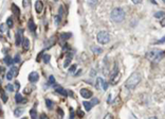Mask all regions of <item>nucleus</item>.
Returning <instances> with one entry per match:
<instances>
[{"label":"nucleus","mask_w":165,"mask_h":119,"mask_svg":"<svg viewBox=\"0 0 165 119\" xmlns=\"http://www.w3.org/2000/svg\"><path fill=\"white\" fill-rule=\"evenodd\" d=\"M1 99H2V101L3 102H6L7 101V97H6V95H5V92L1 89Z\"/></svg>","instance_id":"nucleus-30"},{"label":"nucleus","mask_w":165,"mask_h":119,"mask_svg":"<svg viewBox=\"0 0 165 119\" xmlns=\"http://www.w3.org/2000/svg\"><path fill=\"white\" fill-rule=\"evenodd\" d=\"M91 51L94 53V54H101L102 52H103V49L102 48H100V47H98V46H91Z\"/></svg>","instance_id":"nucleus-15"},{"label":"nucleus","mask_w":165,"mask_h":119,"mask_svg":"<svg viewBox=\"0 0 165 119\" xmlns=\"http://www.w3.org/2000/svg\"><path fill=\"white\" fill-rule=\"evenodd\" d=\"M59 19H60L59 16H55V24H56V26L59 24Z\"/></svg>","instance_id":"nucleus-40"},{"label":"nucleus","mask_w":165,"mask_h":119,"mask_svg":"<svg viewBox=\"0 0 165 119\" xmlns=\"http://www.w3.org/2000/svg\"><path fill=\"white\" fill-rule=\"evenodd\" d=\"M54 83H55L54 75H50V76H49V84H54Z\"/></svg>","instance_id":"nucleus-31"},{"label":"nucleus","mask_w":165,"mask_h":119,"mask_svg":"<svg viewBox=\"0 0 165 119\" xmlns=\"http://www.w3.org/2000/svg\"><path fill=\"white\" fill-rule=\"evenodd\" d=\"M42 55H45V54H43V51H41V52L37 55V57H36V62H40V58H41Z\"/></svg>","instance_id":"nucleus-36"},{"label":"nucleus","mask_w":165,"mask_h":119,"mask_svg":"<svg viewBox=\"0 0 165 119\" xmlns=\"http://www.w3.org/2000/svg\"><path fill=\"white\" fill-rule=\"evenodd\" d=\"M23 114V108H21V107H17V108H15V110H14V115L16 116V117H19V116H21Z\"/></svg>","instance_id":"nucleus-21"},{"label":"nucleus","mask_w":165,"mask_h":119,"mask_svg":"<svg viewBox=\"0 0 165 119\" xmlns=\"http://www.w3.org/2000/svg\"><path fill=\"white\" fill-rule=\"evenodd\" d=\"M46 105H47V107L48 108H52L53 107V102H52L51 100H49V99H46Z\"/></svg>","instance_id":"nucleus-27"},{"label":"nucleus","mask_w":165,"mask_h":119,"mask_svg":"<svg viewBox=\"0 0 165 119\" xmlns=\"http://www.w3.org/2000/svg\"><path fill=\"white\" fill-rule=\"evenodd\" d=\"M50 58H51V55L50 54H45V55H43V62H45L46 64H48L49 62H50Z\"/></svg>","instance_id":"nucleus-28"},{"label":"nucleus","mask_w":165,"mask_h":119,"mask_svg":"<svg viewBox=\"0 0 165 119\" xmlns=\"http://www.w3.org/2000/svg\"><path fill=\"white\" fill-rule=\"evenodd\" d=\"M42 8H43V4H42V2L41 1H36L35 2V11H36V13H41L42 12Z\"/></svg>","instance_id":"nucleus-12"},{"label":"nucleus","mask_w":165,"mask_h":119,"mask_svg":"<svg viewBox=\"0 0 165 119\" xmlns=\"http://www.w3.org/2000/svg\"><path fill=\"white\" fill-rule=\"evenodd\" d=\"M54 87H55V91L57 92V94H60V95H64V96H67L68 95V91H66L64 88H62L60 86H57V85H54Z\"/></svg>","instance_id":"nucleus-14"},{"label":"nucleus","mask_w":165,"mask_h":119,"mask_svg":"<svg viewBox=\"0 0 165 119\" xmlns=\"http://www.w3.org/2000/svg\"><path fill=\"white\" fill-rule=\"evenodd\" d=\"M81 96L83 97V98H85V99H89V98H91L92 97V91L90 90V89H87V88H82L81 89Z\"/></svg>","instance_id":"nucleus-9"},{"label":"nucleus","mask_w":165,"mask_h":119,"mask_svg":"<svg viewBox=\"0 0 165 119\" xmlns=\"http://www.w3.org/2000/svg\"><path fill=\"white\" fill-rule=\"evenodd\" d=\"M111 20H113L114 22H122L124 19H125V12L123 8H121V7H115L112 10L111 12Z\"/></svg>","instance_id":"nucleus-3"},{"label":"nucleus","mask_w":165,"mask_h":119,"mask_svg":"<svg viewBox=\"0 0 165 119\" xmlns=\"http://www.w3.org/2000/svg\"><path fill=\"white\" fill-rule=\"evenodd\" d=\"M57 110H58V114H59L60 116H62V117H63V116H64V112H63V109H60V108H58Z\"/></svg>","instance_id":"nucleus-45"},{"label":"nucleus","mask_w":165,"mask_h":119,"mask_svg":"<svg viewBox=\"0 0 165 119\" xmlns=\"http://www.w3.org/2000/svg\"><path fill=\"white\" fill-rule=\"evenodd\" d=\"M15 87H16V88H19V87H20L19 82H16V83H15Z\"/></svg>","instance_id":"nucleus-47"},{"label":"nucleus","mask_w":165,"mask_h":119,"mask_svg":"<svg viewBox=\"0 0 165 119\" xmlns=\"http://www.w3.org/2000/svg\"><path fill=\"white\" fill-rule=\"evenodd\" d=\"M30 115H31V118L32 119H38L37 118V112L35 109H31L30 110Z\"/></svg>","instance_id":"nucleus-25"},{"label":"nucleus","mask_w":165,"mask_h":119,"mask_svg":"<svg viewBox=\"0 0 165 119\" xmlns=\"http://www.w3.org/2000/svg\"><path fill=\"white\" fill-rule=\"evenodd\" d=\"M98 3V0H88V4L91 6V7H94Z\"/></svg>","instance_id":"nucleus-29"},{"label":"nucleus","mask_w":165,"mask_h":119,"mask_svg":"<svg viewBox=\"0 0 165 119\" xmlns=\"http://www.w3.org/2000/svg\"><path fill=\"white\" fill-rule=\"evenodd\" d=\"M163 42H165V36H164V37H162L161 39L157 40L156 42H153V44H163Z\"/></svg>","instance_id":"nucleus-35"},{"label":"nucleus","mask_w":165,"mask_h":119,"mask_svg":"<svg viewBox=\"0 0 165 119\" xmlns=\"http://www.w3.org/2000/svg\"><path fill=\"white\" fill-rule=\"evenodd\" d=\"M15 100H16L17 103H25V101H27L21 96V94H19V92H17L15 95Z\"/></svg>","instance_id":"nucleus-11"},{"label":"nucleus","mask_w":165,"mask_h":119,"mask_svg":"<svg viewBox=\"0 0 165 119\" xmlns=\"http://www.w3.org/2000/svg\"><path fill=\"white\" fill-rule=\"evenodd\" d=\"M119 78H120V70H119V68H118V64L115 63L113 69H112L111 75H110V81H111V83H112V84L118 83Z\"/></svg>","instance_id":"nucleus-5"},{"label":"nucleus","mask_w":165,"mask_h":119,"mask_svg":"<svg viewBox=\"0 0 165 119\" xmlns=\"http://www.w3.org/2000/svg\"><path fill=\"white\" fill-rule=\"evenodd\" d=\"M164 55L165 52H163L162 50H151L146 53V57L153 63H159Z\"/></svg>","instance_id":"nucleus-2"},{"label":"nucleus","mask_w":165,"mask_h":119,"mask_svg":"<svg viewBox=\"0 0 165 119\" xmlns=\"http://www.w3.org/2000/svg\"><path fill=\"white\" fill-rule=\"evenodd\" d=\"M96 88L103 89V90H107L108 83L105 80H103L102 78H98V80H96Z\"/></svg>","instance_id":"nucleus-6"},{"label":"nucleus","mask_w":165,"mask_h":119,"mask_svg":"<svg viewBox=\"0 0 165 119\" xmlns=\"http://www.w3.org/2000/svg\"><path fill=\"white\" fill-rule=\"evenodd\" d=\"M96 39H98V41L100 42V44L106 45L110 40V35H109V33L107 31H101L96 35Z\"/></svg>","instance_id":"nucleus-4"},{"label":"nucleus","mask_w":165,"mask_h":119,"mask_svg":"<svg viewBox=\"0 0 165 119\" xmlns=\"http://www.w3.org/2000/svg\"><path fill=\"white\" fill-rule=\"evenodd\" d=\"M163 2H164V3H165V0H163Z\"/></svg>","instance_id":"nucleus-52"},{"label":"nucleus","mask_w":165,"mask_h":119,"mask_svg":"<svg viewBox=\"0 0 165 119\" xmlns=\"http://www.w3.org/2000/svg\"><path fill=\"white\" fill-rule=\"evenodd\" d=\"M91 103H92V105L99 104V103H100V100H99L98 98H93V99H92V101H91Z\"/></svg>","instance_id":"nucleus-32"},{"label":"nucleus","mask_w":165,"mask_h":119,"mask_svg":"<svg viewBox=\"0 0 165 119\" xmlns=\"http://www.w3.org/2000/svg\"><path fill=\"white\" fill-rule=\"evenodd\" d=\"M70 115H71V116H70V119H74V118H75V114H74V110H73L72 107L70 108Z\"/></svg>","instance_id":"nucleus-34"},{"label":"nucleus","mask_w":165,"mask_h":119,"mask_svg":"<svg viewBox=\"0 0 165 119\" xmlns=\"http://www.w3.org/2000/svg\"><path fill=\"white\" fill-rule=\"evenodd\" d=\"M161 24L163 26V27H165V17H164V20H162V21H161Z\"/></svg>","instance_id":"nucleus-48"},{"label":"nucleus","mask_w":165,"mask_h":119,"mask_svg":"<svg viewBox=\"0 0 165 119\" xmlns=\"http://www.w3.org/2000/svg\"><path fill=\"white\" fill-rule=\"evenodd\" d=\"M140 82H141V73L133 72V73L130 74V76L125 82L126 88H128V89H134L137 87V85Z\"/></svg>","instance_id":"nucleus-1"},{"label":"nucleus","mask_w":165,"mask_h":119,"mask_svg":"<svg viewBox=\"0 0 165 119\" xmlns=\"http://www.w3.org/2000/svg\"><path fill=\"white\" fill-rule=\"evenodd\" d=\"M149 119H158V118H157V117H156V116H152V117H150Z\"/></svg>","instance_id":"nucleus-50"},{"label":"nucleus","mask_w":165,"mask_h":119,"mask_svg":"<svg viewBox=\"0 0 165 119\" xmlns=\"http://www.w3.org/2000/svg\"><path fill=\"white\" fill-rule=\"evenodd\" d=\"M47 42H49V45H48L46 48H47V49H49L50 47H52V46H53V45L55 44V37H51Z\"/></svg>","instance_id":"nucleus-23"},{"label":"nucleus","mask_w":165,"mask_h":119,"mask_svg":"<svg viewBox=\"0 0 165 119\" xmlns=\"http://www.w3.org/2000/svg\"><path fill=\"white\" fill-rule=\"evenodd\" d=\"M22 35H23V30L22 29L17 31V33H16V45L17 46H19V45L22 44V41L24 39V38H22Z\"/></svg>","instance_id":"nucleus-8"},{"label":"nucleus","mask_w":165,"mask_h":119,"mask_svg":"<svg viewBox=\"0 0 165 119\" xmlns=\"http://www.w3.org/2000/svg\"><path fill=\"white\" fill-rule=\"evenodd\" d=\"M75 69H76V65H72V66L70 67V72H73Z\"/></svg>","instance_id":"nucleus-42"},{"label":"nucleus","mask_w":165,"mask_h":119,"mask_svg":"<svg viewBox=\"0 0 165 119\" xmlns=\"http://www.w3.org/2000/svg\"><path fill=\"white\" fill-rule=\"evenodd\" d=\"M71 36H72V33H70V32L62 33V34H60V38H62V40H67L68 38H70Z\"/></svg>","instance_id":"nucleus-18"},{"label":"nucleus","mask_w":165,"mask_h":119,"mask_svg":"<svg viewBox=\"0 0 165 119\" xmlns=\"http://www.w3.org/2000/svg\"><path fill=\"white\" fill-rule=\"evenodd\" d=\"M83 105H84V107H85V109L87 110V112H89V110L91 109V107H92V103L89 102V101H84Z\"/></svg>","instance_id":"nucleus-19"},{"label":"nucleus","mask_w":165,"mask_h":119,"mask_svg":"<svg viewBox=\"0 0 165 119\" xmlns=\"http://www.w3.org/2000/svg\"><path fill=\"white\" fill-rule=\"evenodd\" d=\"M131 119H135V117H134V115H133V114H131Z\"/></svg>","instance_id":"nucleus-51"},{"label":"nucleus","mask_w":165,"mask_h":119,"mask_svg":"<svg viewBox=\"0 0 165 119\" xmlns=\"http://www.w3.org/2000/svg\"><path fill=\"white\" fill-rule=\"evenodd\" d=\"M40 119H49V118H48V116H47L46 114H43V113H42V114L40 115Z\"/></svg>","instance_id":"nucleus-43"},{"label":"nucleus","mask_w":165,"mask_h":119,"mask_svg":"<svg viewBox=\"0 0 165 119\" xmlns=\"http://www.w3.org/2000/svg\"><path fill=\"white\" fill-rule=\"evenodd\" d=\"M18 74V68L17 67H11V69H10V71H8L7 73H6V79L7 80H12L13 78H15V76Z\"/></svg>","instance_id":"nucleus-7"},{"label":"nucleus","mask_w":165,"mask_h":119,"mask_svg":"<svg viewBox=\"0 0 165 119\" xmlns=\"http://www.w3.org/2000/svg\"><path fill=\"white\" fill-rule=\"evenodd\" d=\"M39 80V74L36 72V71H33V72H31L30 74H29V81L31 82V83H35V82H37Z\"/></svg>","instance_id":"nucleus-10"},{"label":"nucleus","mask_w":165,"mask_h":119,"mask_svg":"<svg viewBox=\"0 0 165 119\" xmlns=\"http://www.w3.org/2000/svg\"><path fill=\"white\" fill-rule=\"evenodd\" d=\"M22 47L25 51H28L29 48H30V39L29 38H24L23 41H22Z\"/></svg>","instance_id":"nucleus-16"},{"label":"nucleus","mask_w":165,"mask_h":119,"mask_svg":"<svg viewBox=\"0 0 165 119\" xmlns=\"http://www.w3.org/2000/svg\"><path fill=\"white\" fill-rule=\"evenodd\" d=\"M6 89L10 90V91H13V90H14V86H13L12 84H7V85H6Z\"/></svg>","instance_id":"nucleus-33"},{"label":"nucleus","mask_w":165,"mask_h":119,"mask_svg":"<svg viewBox=\"0 0 165 119\" xmlns=\"http://www.w3.org/2000/svg\"><path fill=\"white\" fill-rule=\"evenodd\" d=\"M71 60H72V55L69 53L68 55H67V58H66V62H65V64H64V67L65 68H67L68 66H69V64H70V62H71Z\"/></svg>","instance_id":"nucleus-22"},{"label":"nucleus","mask_w":165,"mask_h":119,"mask_svg":"<svg viewBox=\"0 0 165 119\" xmlns=\"http://www.w3.org/2000/svg\"><path fill=\"white\" fill-rule=\"evenodd\" d=\"M27 5H29V0H23V6L25 7Z\"/></svg>","instance_id":"nucleus-44"},{"label":"nucleus","mask_w":165,"mask_h":119,"mask_svg":"<svg viewBox=\"0 0 165 119\" xmlns=\"http://www.w3.org/2000/svg\"><path fill=\"white\" fill-rule=\"evenodd\" d=\"M154 17H156V18H163V17H165V12H163V11L157 12V13L154 14Z\"/></svg>","instance_id":"nucleus-24"},{"label":"nucleus","mask_w":165,"mask_h":119,"mask_svg":"<svg viewBox=\"0 0 165 119\" xmlns=\"http://www.w3.org/2000/svg\"><path fill=\"white\" fill-rule=\"evenodd\" d=\"M3 61H4V63H5L7 66H11V65L13 64V62H14V61H13V58H12L10 55H6V56L3 58Z\"/></svg>","instance_id":"nucleus-20"},{"label":"nucleus","mask_w":165,"mask_h":119,"mask_svg":"<svg viewBox=\"0 0 165 119\" xmlns=\"http://www.w3.org/2000/svg\"><path fill=\"white\" fill-rule=\"evenodd\" d=\"M104 119H114V118H113V116H112V114H109V113H108V114L105 115Z\"/></svg>","instance_id":"nucleus-37"},{"label":"nucleus","mask_w":165,"mask_h":119,"mask_svg":"<svg viewBox=\"0 0 165 119\" xmlns=\"http://www.w3.org/2000/svg\"><path fill=\"white\" fill-rule=\"evenodd\" d=\"M22 119H28V118H22Z\"/></svg>","instance_id":"nucleus-53"},{"label":"nucleus","mask_w":165,"mask_h":119,"mask_svg":"<svg viewBox=\"0 0 165 119\" xmlns=\"http://www.w3.org/2000/svg\"><path fill=\"white\" fill-rule=\"evenodd\" d=\"M6 24H7V27L8 28H12L13 26H14V21H13V18L12 17H8L7 20H6Z\"/></svg>","instance_id":"nucleus-26"},{"label":"nucleus","mask_w":165,"mask_h":119,"mask_svg":"<svg viewBox=\"0 0 165 119\" xmlns=\"http://www.w3.org/2000/svg\"><path fill=\"white\" fill-rule=\"evenodd\" d=\"M20 61V56L18 55V54H16V56H15V58H14V63H18Z\"/></svg>","instance_id":"nucleus-39"},{"label":"nucleus","mask_w":165,"mask_h":119,"mask_svg":"<svg viewBox=\"0 0 165 119\" xmlns=\"http://www.w3.org/2000/svg\"><path fill=\"white\" fill-rule=\"evenodd\" d=\"M12 12L14 14V16H16L17 18H19V15H20V11H19V8L17 7L16 4H12Z\"/></svg>","instance_id":"nucleus-13"},{"label":"nucleus","mask_w":165,"mask_h":119,"mask_svg":"<svg viewBox=\"0 0 165 119\" xmlns=\"http://www.w3.org/2000/svg\"><path fill=\"white\" fill-rule=\"evenodd\" d=\"M5 26H7V24H4V23H1V24H0V30H1V34H2V32L5 31Z\"/></svg>","instance_id":"nucleus-38"},{"label":"nucleus","mask_w":165,"mask_h":119,"mask_svg":"<svg viewBox=\"0 0 165 119\" xmlns=\"http://www.w3.org/2000/svg\"><path fill=\"white\" fill-rule=\"evenodd\" d=\"M150 2H151V3H154V4H157V1H154V0H150Z\"/></svg>","instance_id":"nucleus-49"},{"label":"nucleus","mask_w":165,"mask_h":119,"mask_svg":"<svg viewBox=\"0 0 165 119\" xmlns=\"http://www.w3.org/2000/svg\"><path fill=\"white\" fill-rule=\"evenodd\" d=\"M77 115H79L80 117H83V116H84V113L82 112V110H81L80 108H79V109H77Z\"/></svg>","instance_id":"nucleus-41"},{"label":"nucleus","mask_w":165,"mask_h":119,"mask_svg":"<svg viewBox=\"0 0 165 119\" xmlns=\"http://www.w3.org/2000/svg\"><path fill=\"white\" fill-rule=\"evenodd\" d=\"M28 26H29V29H30L31 32H35V30H36V26H35V23H34L33 19H30V20H29Z\"/></svg>","instance_id":"nucleus-17"},{"label":"nucleus","mask_w":165,"mask_h":119,"mask_svg":"<svg viewBox=\"0 0 165 119\" xmlns=\"http://www.w3.org/2000/svg\"><path fill=\"white\" fill-rule=\"evenodd\" d=\"M132 2H133L134 4H138V3H141L142 0H132Z\"/></svg>","instance_id":"nucleus-46"}]
</instances>
